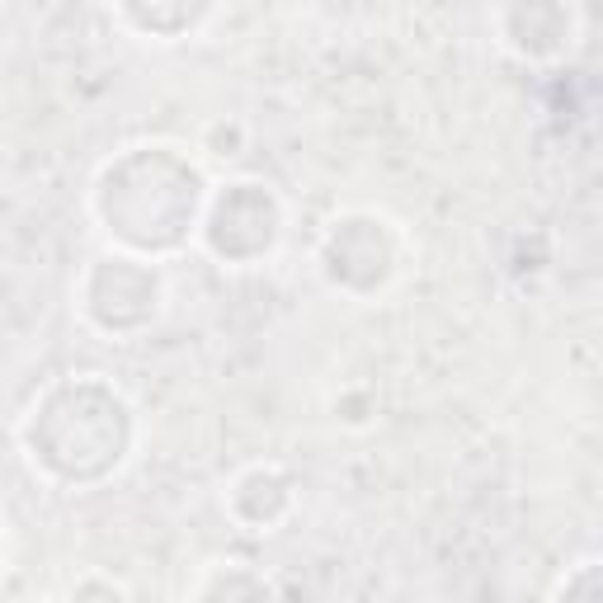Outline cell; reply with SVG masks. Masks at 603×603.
Returning a JSON list of instances; mask_svg holds the SVG:
<instances>
[{
	"label": "cell",
	"instance_id": "7a4b0ae2",
	"mask_svg": "<svg viewBox=\"0 0 603 603\" xmlns=\"http://www.w3.org/2000/svg\"><path fill=\"white\" fill-rule=\"evenodd\" d=\"M85 594H109V599H128L132 589L128 585H118V580H76V585H71V599H85Z\"/></svg>",
	"mask_w": 603,
	"mask_h": 603
},
{
	"label": "cell",
	"instance_id": "6da1fadb",
	"mask_svg": "<svg viewBox=\"0 0 603 603\" xmlns=\"http://www.w3.org/2000/svg\"><path fill=\"white\" fill-rule=\"evenodd\" d=\"M222 566H227L222 580H203V585H194L189 594H194V599H222V594L236 599V594H269V589H274L264 575H241L245 571L241 561H222Z\"/></svg>",
	"mask_w": 603,
	"mask_h": 603
}]
</instances>
